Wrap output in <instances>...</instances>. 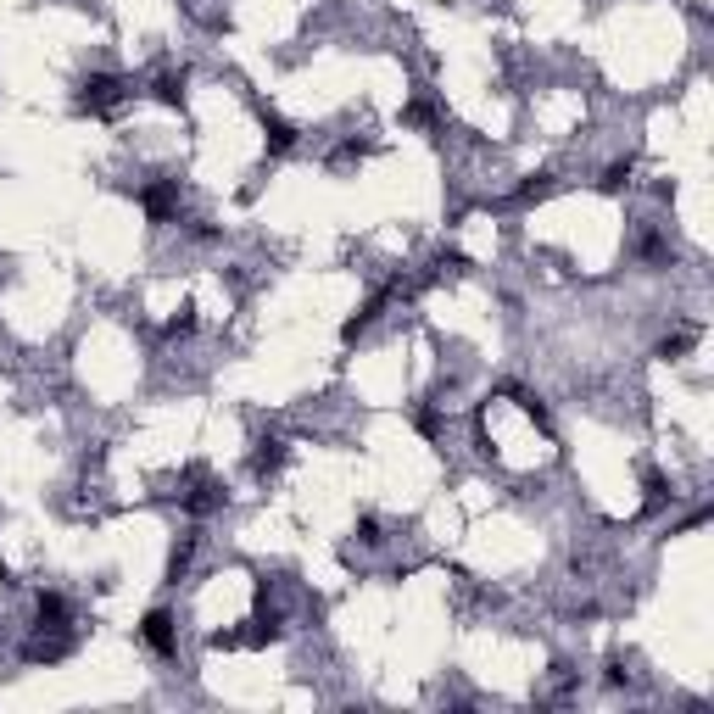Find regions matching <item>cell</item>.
<instances>
[{
	"mask_svg": "<svg viewBox=\"0 0 714 714\" xmlns=\"http://www.w3.org/2000/svg\"><path fill=\"white\" fill-rule=\"evenodd\" d=\"M140 637L157 647V653H174V614H162V608H151L145 614V625H140Z\"/></svg>",
	"mask_w": 714,
	"mask_h": 714,
	"instance_id": "cell-1",
	"label": "cell"
}]
</instances>
